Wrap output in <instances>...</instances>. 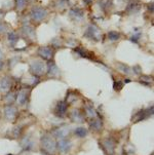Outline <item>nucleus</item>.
<instances>
[{"label": "nucleus", "instance_id": "1", "mask_svg": "<svg viewBox=\"0 0 154 155\" xmlns=\"http://www.w3.org/2000/svg\"><path fill=\"white\" fill-rule=\"evenodd\" d=\"M41 145L42 148L48 153H54L57 149V143L54 140V138L49 135H44L41 137Z\"/></svg>", "mask_w": 154, "mask_h": 155}, {"label": "nucleus", "instance_id": "2", "mask_svg": "<svg viewBox=\"0 0 154 155\" xmlns=\"http://www.w3.org/2000/svg\"><path fill=\"white\" fill-rule=\"evenodd\" d=\"M45 71H46V66L42 61L36 60V61H33L30 64V72L34 75L40 76L43 73H45Z\"/></svg>", "mask_w": 154, "mask_h": 155}, {"label": "nucleus", "instance_id": "3", "mask_svg": "<svg viewBox=\"0 0 154 155\" xmlns=\"http://www.w3.org/2000/svg\"><path fill=\"white\" fill-rule=\"evenodd\" d=\"M46 15H48V12L42 7H35L31 12V18H32L33 21H36V22H41L43 19H45Z\"/></svg>", "mask_w": 154, "mask_h": 155}, {"label": "nucleus", "instance_id": "4", "mask_svg": "<svg viewBox=\"0 0 154 155\" xmlns=\"http://www.w3.org/2000/svg\"><path fill=\"white\" fill-rule=\"evenodd\" d=\"M38 54L39 57H41L43 60H48L51 61L54 57V51L51 47L49 46H41L38 49Z\"/></svg>", "mask_w": 154, "mask_h": 155}, {"label": "nucleus", "instance_id": "5", "mask_svg": "<svg viewBox=\"0 0 154 155\" xmlns=\"http://www.w3.org/2000/svg\"><path fill=\"white\" fill-rule=\"evenodd\" d=\"M85 35H87L88 38L93 39V40H100L102 34L100 32V29L97 27V26L90 25V27L87 28V33H85Z\"/></svg>", "mask_w": 154, "mask_h": 155}, {"label": "nucleus", "instance_id": "6", "mask_svg": "<svg viewBox=\"0 0 154 155\" xmlns=\"http://www.w3.org/2000/svg\"><path fill=\"white\" fill-rule=\"evenodd\" d=\"M152 114H153L152 107H151V109H148V110H141V111H139L135 115V117H133V121L138 122V121H141V120H144Z\"/></svg>", "mask_w": 154, "mask_h": 155}, {"label": "nucleus", "instance_id": "7", "mask_svg": "<svg viewBox=\"0 0 154 155\" xmlns=\"http://www.w3.org/2000/svg\"><path fill=\"white\" fill-rule=\"evenodd\" d=\"M103 147H104V150H105L107 153L112 154L114 151V148H115V142L111 138L105 139V140L103 141Z\"/></svg>", "mask_w": 154, "mask_h": 155}, {"label": "nucleus", "instance_id": "8", "mask_svg": "<svg viewBox=\"0 0 154 155\" xmlns=\"http://www.w3.org/2000/svg\"><path fill=\"white\" fill-rule=\"evenodd\" d=\"M29 93H30V91H29V89H27V88H22L19 91V94H18V96H17V98H15V99H17V101L19 102L20 105H24L26 102H27Z\"/></svg>", "mask_w": 154, "mask_h": 155}, {"label": "nucleus", "instance_id": "9", "mask_svg": "<svg viewBox=\"0 0 154 155\" xmlns=\"http://www.w3.org/2000/svg\"><path fill=\"white\" fill-rule=\"evenodd\" d=\"M69 134V128L67 127H57L56 130L53 132V135L56 137V138L59 139H64L66 138Z\"/></svg>", "mask_w": 154, "mask_h": 155}, {"label": "nucleus", "instance_id": "10", "mask_svg": "<svg viewBox=\"0 0 154 155\" xmlns=\"http://www.w3.org/2000/svg\"><path fill=\"white\" fill-rule=\"evenodd\" d=\"M57 147H58V149L60 151L62 152H67L70 150V148H71V143H70V141L66 140V139H60L59 142L57 143Z\"/></svg>", "mask_w": 154, "mask_h": 155}, {"label": "nucleus", "instance_id": "11", "mask_svg": "<svg viewBox=\"0 0 154 155\" xmlns=\"http://www.w3.org/2000/svg\"><path fill=\"white\" fill-rule=\"evenodd\" d=\"M46 71H48V76H51V77H58V76L60 75L59 68L57 67V65L54 64V62L48 63V68H46Z\"/></svg>", "mask_w": 154, "mask_h": 155}, {"label": "nucleus", "instance_id": "12", "mask_svg": "<svg viewBox=\"0 0 154 155\" xmlns=\"http://www.w3.org/2000/svg\"><path fill=\"white\" fill-rule=\"evenodd\" d=\"M11 87V81L8 77H1L0 78V91L5 93V91H9Z\"/></svg>", "mask_w": 154, "mask_h": 155}, {"label": "nucleus", "instance_id": "13", "mask_svg": "<svg viewBox=\"0 0 154 155\" xmlns=\"http://www.w3.org/2000/svg\"><path fill=\"white\" fill-rule=\"evenodd\" d=\"M15 116H17V109L15 107L8 105V106L5 107V117L8 120H14Z\"/></svg>", "mask_w": 154, "mask_h": 155}, {"label": "nucleus", "instance_id": "14", "mask_svg": "<svg viewBox=\"0 0 154 155\" xmlns=\"http://www.w3.org/2000/svg\"><path fill=\"white\" fill-rule=\"evenodd\" d=\"M67 103L66 102H59L56 107V114L58 116H64L67 112Z\"/></svg>", "mask_w": 154, "mask_h": 155}, {"label": "nucleus", "instance_id": "15", "mask_svg": "<svg viewBox=\"0 0 154 155\" xmlns=\"http://www.w3.org/2000/svg\"><path fill=\"white\" fill-rule=\"evenodd\" d=\"M90 125L92 130H96V132H100L103 127V123L100 118H92V121L90 122Z\"/></svg>", "mask_w": 154, "mask_h": 155}, {"label": "nucleus", "instance_id": "16", "mask_svg": "<svg viewBox=\"0 0 154 155\" xmlns=\"http://www.w3.org/2000/svg\"><path fill=\"white\" fill-rule=\"evenodd\" d=\"M70 117L75 122H82L83 119H84V116H83V114L79 110H73L71 114H70Z\"/></svg>", "mask_w": 154, "mask_h": 155}, {"label": "nucleus", "instance_id": "17", "mask_svg": "<svg viewBox=\"0 0 154 155\" xmlns=\"http://www.w3.org/2000/svg\"><path fill=\"white\" fill-rule=\"evenodd\" d=\"M70 17L76 21H79L83 18V12H82V10H80L78 8H73L70 10Z\"/></svg>", "mask_w": 154, "mask_h": 155}, {"label": "nucleus", "instance_id": "18", "mask_svg": "<svg viewBox=\"0 0 154 155\" xmlns=\"http://www.w3.org/2000/svg\"><path fill=\"white\" fill-rule=\"evenodd\" d=\"M74 51L76 54H79L80 57L87 58V59H92V52H88L87 49H83L81 47H76Z\"/></svg>", "mask_w": 154, "mask_h": 155}, {"label": "nucleus", "instance_id": "19", "mask_svg": "<svg viewBox=\"0 0 154 155\" xmlns=\"http://www.w3.org/2000/svg\"><path fill=\"white\" fill-rule=\"evenodd\" d=\"M21 145H22V147L25 149V150H30V149L33 147V142L31 141V139L29 137H25V138L23 139Z\"/></svg>", "mask_w": 154, "mask_h": 155}, {"label": "nucleus", "instance_id": "20", "mask_svg": "<svg viewBox=\"0 0 154 155\" xmlns=\"http://www.w3.org/2000/svg\"><path fill=\"white\" fill-rule=\"evenodd\" d=\"M23 32L25 33V35H27L28 37H30V38L35 37L34 29L32 27H30V26H25V27H23Z\"/></svg>", "mask_w": 154, "mask_h": 155}, {"label": "nucleus", "instance_id": "21", "mask_svg": "<svg viewBox=\"0 0 154 155\" xmlns=\"http://www.w3.org/2000/svg\"><path fill=\"white\" fill-rule=\"evenodd\" d=\"M18 40H19V37H18V35L15 32L8 33V41H9V43L11 44V46H14L15 44L18 42Z\"/></svg>", "mask_w": 154, "mask_h": 155}, {"label": "nucleus", "instance_id": "22", "mask_svg": "<svg viewBox=\"0 0 154 155\" xmlns=\"http://www.w3.org/2000/svg\"><path fill=\"white\" fill-rule=\"evenodd\" d=\"M85 114H87V116L90 117V118H95L97 113L92 106H87L85 107Z\"/></svg>", "mask_w": 154, "mask_h": 155}, {"label": "nucleus", "instance_id": "23", "mask_svg": "<svg viewBox=\"0 0 154 155\" xmlns=\"http://www.w3.org/2000/svg\"><path fill=\"white\" fill-rule=\"evenodd\" d=\"M108 38L110 39L111 41H116L120 38V34L118 32H116V31H110V32L108 33Z\"/></svg>", "mask_w": 154, "mask_h": 155}, {"label": "nucleus", "instance_id": "24", "mask_svg": "<svg viewBox=\"0 0 154 155\" xmlns=\"http://www.w3.org/2000/svg\"><path fill=\"white\" fill-rule=\"evenodd\" d=\"M87 130H85L84 127H77L76 130H75V135L77 137H79V138H84L85 136H87Z\"/></svg>", "mask_w": 154, "mask_h": 155}, {"label": "nucleus", "instance_id": "25", "mask_svg": "<svg viewBox=\"0 0 154 155\" xmlns=\"http://www.w3.org/2000/svg\"><path fill=\"white\" fill-rule=\"evenodd\" d=\"M15 100V94L14 93H8L6 94V97H5V101L8 104H11Z\"/></svg>", "mask_w": 154, "mask_h": 155}, {"label": "nucleus", "instance_id": "26", "mask_svg": "<svg viewBox=\"0 0 154 155\" xmlns=\"http://www.w3.org/2000/svg\"><path fill=\"white\" fill-rule=\"evenodd\" d=\"M15 4L18 9H23L26 5V0H15Z\"/></svg>", "mask_w": 154, "mask_h": 155}, {"label": "nucleus", "instance_id": "27", "mask_svg": "<svg viewBox=\"0 0 154 155\" xmlns=\"http://www.w3.org/2000/svg\"><path fill=\"white\" fill-rule=\"evenodd\" d=\"M139 5H137L136 3H130L129 5V8H127V10L130 12H137V10H139Z\"/></svg>", "mask_w": 154, "mask_h": 155}, {"label": "nucleus", "instance_id": "28", "mask_svg": "<svg viewBox=\"0 0 154 155\" xmlns=\"http://www.w3.org/2000/svg\"><path fill=\"white\" fill-rule=\"evenodd\" d=\"M122 86H123V82H121V81H117V82L114 83V89L115 91H120Z\"/></svg>", "mask_w": 154, "mask_h": 155}, {"label": "nucleus", "instance_id": "29", "mask_svg": "<svg viewBox=\"0 0 154 155\" xmlns=\"http://www.w3.org/2000/svg\"><path fill=\"white\" fill-rule=\"evenodd\" d=\"M119 66L122 67V70H120V71H122V72L125 73V74H129V67L125 66V65H123V64H119Z\"/></svg>", "mask_w": 154, "mask_h": 155}, {"label": "nucleus", "instance_id": "30", "mask_svg": "<svg viewBox=\"0 0 154 155\" xmlns=\"http://www.w3.org/2000/svg\"><path fill=\"white\" fill-rule=\"evenodd\" d=\"M21 130H22V127H15V137H18L19 135H21Z\"/></svg>", "mask_w": 154, "mask_h": 155}, {"label": "nucleus", "instance_id": "31", "mask_svg": "<svg viewBox=\"0 0 154 155\" xmlns=\"http://www.w3.org/2000/svg\"><path fill=\"white\" fill-rule=\"evenodd\" d=\"M139 36H140V34H135V35H133V36H132V40H133V41H135V42H137L138 39L140 38Z\"/></svg>", "mask_w": 154, "mask_h": 155}, {"label": "nucleus", "instance_id": "32", "mask_svg": "<svg viewBox=\"0 0 154 155\" xmlns=\"http://www.w3.org/2000/svg\"><path fill=\"white\" fill-rule=\"evenodd\" d=\"M5 25H2V24H0V32H4L5 31Z\"/></svg>", "mask_w": 154, "mask_h": 155}, {"label": "nucleus", "instance_id": "33", "mask_svg": "<svg viewBox=\"0 0 154 155\" xmlns=\"http://www.w3.org/2000/svg\"><path fill=\"white\" fill-rule=\"evenodd\" d=\"M1 59H2V51L0 49V60H1Z\"/></svg>", "mask_w": 154, "mask_h": 155}, {"label": "nucleus", "instance_id": "34", "mask_svg": "<svg viewBox=\"0 0 154 155\" xmlns=\"http://www.w3.org/2000/svg\"><path fill=\"white\" fill-rule=\"evenodd\" d=\"M1 19H2V14L0 12V21H1Z\"/></svg>", "mask_w": 154, "mask_h": 155}, {"label": "nucleus", "instance_id": "35", "mask_svg": "<svg viewBox=\"0 0 154 155\" xmlns=\"http://www.w3.org/2000/svg\"><path fill=\"white\" fill-rule=\"evenodd\" d=\"M7 155H12V154H7Z\"/></svg>", "mask_w": 154, "mask_h": 155}]
</instances>
